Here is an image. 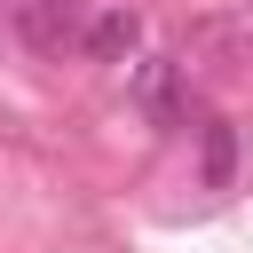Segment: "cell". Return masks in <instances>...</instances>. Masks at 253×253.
<instances>
[{"label":"cell","instance_id":"obj_1","mask_svg":"<svg viewBox=\"0 0 253 253\" xmlns=\"http://www.w3.org/2000/svg\"><path fill=\"white\" fill-rule=\"evenodd\" d=\"M16 32L40 55H95V63H126L142 24L119 0H16Z\"/></svg>","mask_w":253,"mask_h":253},{"label":"cell","instance_id":"obj_2","mask_svg":"<svg viewBox=\"0 0 253 253\" xmlns=\"http://www.w3.org/2000/svg\"><path fill=\"white\" fill-rule=\"evenodd\" d=\"M206 174L229 182V134H221V126H206Z\"/></svg>","mask_w":253,"mask_h":253}]
</instances>
